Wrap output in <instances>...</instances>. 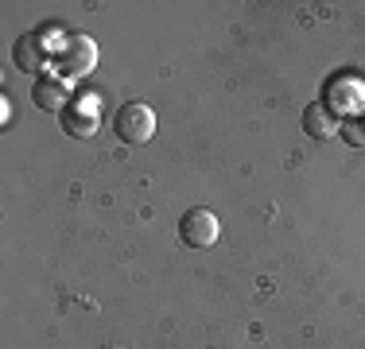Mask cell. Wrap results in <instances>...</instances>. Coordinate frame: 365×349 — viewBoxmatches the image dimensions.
<instances>
[{
    "label": "cell",
    "instance_id": "1",
    "mask_svg": "<svg viewBox=\"0 0 365 349\" xmlns=\"http://www.w3.org/2000/svg\"><path fill=\"white\" fill-rule=\"evenodd\" d=\"M47 35H51V28H39V31H28V35H20V39H16L12 63L20 66L24 74L43 78V74H47V66H51V58H58L63 43H51Z\"/></svg>",
    "mask_w": 365,
    "mask_h": 349
},
{
    "label": "cell",
    "instance_id": "2",
    "mask_svg": "<svg viewBox=\"0 0 365 349\" xmlns=\"http://www.w3.org/2000/svg\"><path fill=\"white\" fill-rule=\"evenodd\" d=\"M113 132H117L120 144H133V147L148 144L155 136V113L144 101H125L113 113Z\"/></svg>",
    "mask_w": 365,
    "mask_h": 349
},
{
    "label": "cell",
    "instance_id": "3",
    "mask_svg": "<svg viewBox=\"0 0 365 349\" xmlns=\"http://www.w3.org/2000/svg\"><path fill=\"white\" fill-rule=\"evenodd\" d=\"M55 66H58V78H63V82L93 74V70H98V43H93L90 35H66Z\"/></svg>",
    "mask_w": 365,
    "mask_h": 349
},
{
    "label": "cell",
    "instance_id": "4",
    "mask_svg": "<svg viewBox=\"0 0 365 349\" xmlns=\"http://www.w3.org/2000/svg\"><path fill=\"white\" fill-rule=\"evenodd\" d=\"M218 233H222L218 214L206 209V206H195L179 217V241L187 244V249H210V244L218 241Z\"/></svg>",
    "mask_w": 365,
    "mask_h": 349
},
{
    "label": "cell",
    "instance_id": "5",
    "mask_svg": "<svg viewBox=\"0 0 365 349\" xmlns=\"http://www.w3.org/2000/svg\"><path fill=\"white\" fill-rule=\"evenodd\" d=\"M58 125H63L66 136L90 140L98 132V98H74L63 113H58Z\"/></svg>",
    "mask_w": 365,
    "mask_h": 349
},
{
    "label": "cell",
    "instance_id": "6",
    "mask_svg": "<svg viewBox=\"0 0 365 349\" xmlns=\"http://www.w3.org/2000/svg\"><path fill=\"white\" fill-rule=\"evenodd\" d=\"M31 101L39 105L43 113H63L66 105H71V82H63L58 74H43L36 78V85H31Z\"/></svg>",
    "mask_w": 365,
    "mask_h": 349
},
{
    "label": "cell",
    "instance_id": "7",
    "mask_svg": "<svg viewBox=\"0 0 365 349\" xmlns=\"http://www.w3.org/2000/svg\"><path fill=\"white\" fill-rule=\"evenodd\" d=\"M303 132H307L311 140H330V136H338V113L327 109L323 101L307 105V109H303Z\"/></svg>",
    "mask_w": 365,
    "mask_h": 349
},
{
    "label": "cell",
    "instance_id": "8",
    "mask_svg": "<svg viewBox=\"0 0 365 349\" xmlns=\"http://www.w3.org/2000/svg\"><path fill=\"white\" fill-rule=\"evenodd\" d=\"M342 136L350 140V144H361V140H365V136H361V125H346V132H342Z\"/></svg>",
    "mask_w": 365,
    "mask_h": 349
},
{
    "label": "cell",
    "instance_id": "9",
    "mask_svg": "<svg viewBox=\"0 0 365 349\" xmlns=\"http://www.w3.org/2000/svg\"><path fill=\"white\" fill-rule=\"evenodd\" d=\"M8 120H12V101L0 98V125H8Z\"/></svg>",
    "mask_w": 365,
    "mask_h": 349
}]
</instances>
